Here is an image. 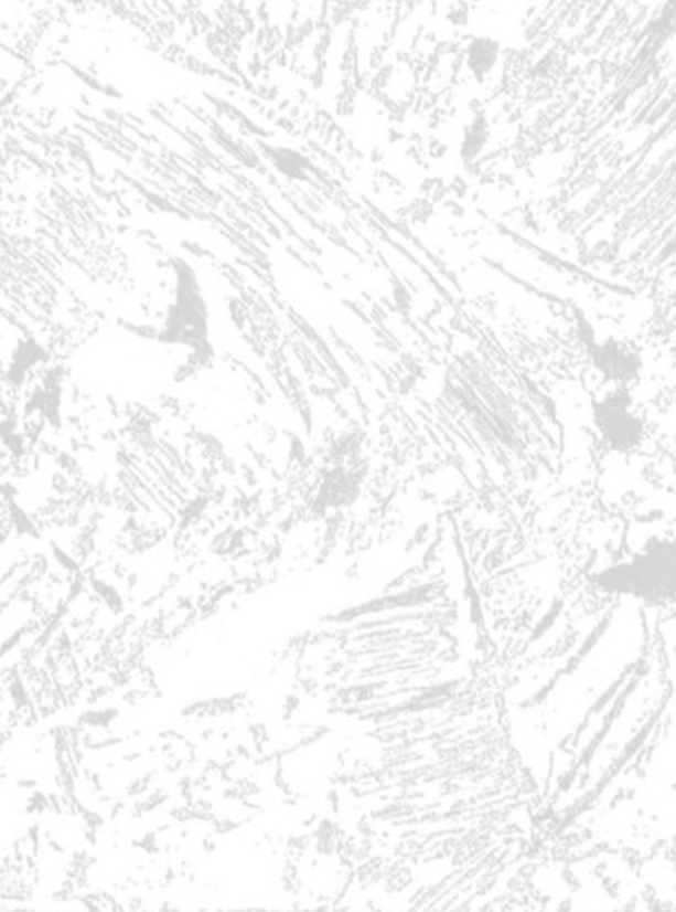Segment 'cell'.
Returning <instances> with one entry per match:
<instances>
[{
    "label": "cell",
    "instance_id": "obj_5",
    "mask_svg": "<svg viewBox=\"0 0 676 912\" xmlns=\"http://www.w3.org/2000/svg\"><path fill=\"white\" fill-rule=\"evenodd\" d=\"M271 157L278 170L281 173L290 177H301L303 171L309 168V159L303 153L298 152L294 148L289 147H272Z\"/></svg>",
    "mask_w": 676,
    "mask_h": 912
},
{
    "label": "cell",
    "instance_id": "obj_2",
    "mask_svg": "<svg viewBox=\"0 0 676 912\" xmlns=\"http://www.w3.org/2000/svg\"><path fill=\"white\" fill-rule=\"evenodd\" d=\"M605 588L618 590L623 594L635 595L652 603L673 600V563H666L654 571V554H648L643 562H635L612 574L599 577Z\"/></svg>",
    "mask_w": 676,
    "mask_h": 912
},
{
    "label": "cell",
    "instance_id": "obj_1",
    "mask_svg": "<svg viewBox=\"0 0 676 912\" xmlns=\"http://www.w3.org/2000/svg\"><path fill=\"white\" fill-rule=\"evenodd\" d=\"M593 421L603 441L614 452H634L643 441V423L632 411L625 389L600 397L593 405Z\"/></svg>",
    "mask_w": 676,
    "mask_h": 912
},
{
    "label": "cell",
    "instance_id": "obj_7",
    "mask_svg": "<svg viewBox=\"0 0 676 912\" xmlns=\"http://www.w3.org/2000/svg\"><path fill=\"white\" fill-rule=\"evenodd\" d=\"M63 2H66V4L69 6H78L83 4L84 0H63Z\"/></svg>",
    "mask_w": 676,
    "mask_h": 912
},
{
    "label": "cell",
    "instance_id": "obj_6",
    "mask_svg": "<svg viewBox=\"0 0 676 912\" xmlns=\"http://www.w3.org/2000/svg\"><path fill=\"white\" fill-rule=\"evenodd\" d=\"M489 139V121L484 116H478L472 124L466 127L465 139H463V157L474 159Z\"/></svg>",
    "mask_w": 676,
    "mask_h": 912
},
{
    "label": "cell",
    "instance_id": "obj_4",
    "mask_svg": "<svg viewBox=\"0 0 676 912\" xmlns=\"http://www.w3.org/2000/svg\"><path fill=\"white\" fill-rule=\"evenodd\" d=\"M501 56V42L492 36H475L466 49V66L478 83L492 75Z\"/></svg>",
    "mask_w": 676,
    "mask_h": 912
},
{
    "label": "cell",
    "instance_id": "obj_3",
    "mask_svg": "<svg viewBox=\"0 0 676 912\" xmlns=\"http://www.w3.org/2000/svg\"><path fill=\"white\" fill-rule=\"evenodd\" d=\"M593 362L600 373L620 388H629L640 377V357L629 350L623 342H602L593 350Z\"/></svg>",
    "mask_w": 676,
    "mask_h": 912
}]
</instances>
